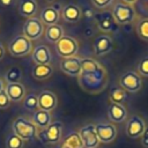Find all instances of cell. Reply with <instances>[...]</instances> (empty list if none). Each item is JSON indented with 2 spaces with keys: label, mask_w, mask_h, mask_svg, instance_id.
I'll return each instance as SVG.
<instances>
[{
  "label": "cell",
  "mask_w": 148,
  "mask_h": 148,
  "mask_svg": "<svg viewBox=\"0 0 148 148\" xmlns=\"http://www.w3.org/2000/svg\"><path fill=\"white\" fill-rule=\"evenodd\" d=\"M79 83L80 87L89 94H98L106 87L108 73L103 66L92 72H82L80 74Z\"/></svg>",
  "instance_id": "1"
},
{
  "label": "cell",
  "mask_w": 148,
  "mask_h": 148,
  "mask_svg": "<svg viewBox=\"0 0 148 148\" xmlns=\"http://www.w3.org/2000/svg\"><path fill=\"white\" fill-rule=\"evenodd\" d=\"M14 134H16L18 138H21L23 141L25 140H34L38 135V128L32 123V120H29L24 117H17L14 119L12 125Z\"/></svg>",
  "instance_id": "2"
},
{
  "label": "cell",
  "mask_w": 148,
  "mask_h": 148,
  "mask_svg": "<svg viewBox=\"0 0 148 148\" xmlns=\"http://www.w3.org/2000/svg\"><path fill=\"white\" fill-rule=\"evenodd\" d=\"M111 14H112L114 21L117 22V24L132 23L136 17L134 7L132 5H127L124 2H117L112 8Z\"/></svg>",
  "instance_id": "3"
},
{
  "label": "cell",
  "mask_w": 148,
  "mask_h": 148,
  "mask_svg": "<svg viewBox=\"0 0 148 148\" xmlns=\"http://www.w3.org/2000/svg\"><path fill=\"white\" fill-rule=\"evenodd\" d=\"M8 51L13 57H27L32 52V43L25 36L17 35L9 42Z\"/></svg>",
  "instance_id": "4"
},
{
  "label": "cell",
  "mask_w": 148,
  "mask_h": 148,
  "mask_svg": "<svg viewBox=\"0 0 148 148\" xmlns=\"http://www.w3.org/2000/svg\"><path fill=\"white\" fill-rule=\"evenodd\" d=\"M39 139L44 143L56 145L61 140L62 136V124L61 121H52L45 130L38 133Z\"/></svg>",
  "instance_id": "5"
},
{
  "label": "cell",
  "mask_w": 148,
  "mask_h": 148,
  "mask_svg": "<svg viewBox=\"0 0 148 148\" xmlns=\"http://www.w3.org/2000/svg\"><path fill=\"white\" fill-rule=\"evenodd\" d=\"M119 84L126 92L134 94V92H138L142 88V79L136 72L127 71L120 76Z\"/></svg>",
  "instance_id": "6"
},
{
  "label": "cell",
  "mask_w": 148,
  "mask_h": 148,
  "mask_svg": "<svg viewBox=\"0 0 148 148\" xmlns=\"http://www.w3.org/2000/svg\"><path fill=\"white\" fill-rule=\"evenodd\" d=\"M79 50V44L75 38L71 36H62V38L56 43V51L61 59L75 57Z\"/></svg>",
  "instance_id": "7"
},
{
  "label": "cell",
  "mask_w": 148,
  "mask_h": 148,
  "mask_svg": "<svg viewBox=\"0 0 148 148\" xmlns=\"http://www.w3.org/2000/svg\"><path fill=\"white\" fill-rule=\"evenodd\" d=\"M45 32L44 23L39 20V17H30L27 18V21L23 24V36H25L28 39L34 40L40 38Z\"/></svg>",
  "instance_id": "8"
},
{
  "label": "cell",
  "mask_w": 148,
  "mask_h": 148,
  "mask_svg": "<svg viewBox=\"0 0 148 148\" xmlns=\"http://www.w3.org/2000/svg\"><path fill=\"white\" fill-rule=\"evenodd\" d=\"M146 127H147V124H146L145 119L138 114H134V116L130 117V119L127 120L126 126H125V132L128 138L138 139V138L142 136Z\"/></svg>",
  "instance_id": "9"
},
{
  "label": "cell",
  "mask_w": 148,
  "mask_h": 148,
  "mask_svg": "<svg viewBox=\"0 0 148 148\" xmlns=\"http://www.w3.org/2000/svg\"><path fill=\"white\" fill-rule=\"evenodd\" d=\"M79 134L82 140L83 148H98L101 142L97 138L94 124H87L82 126L79 131Z\"/></svg>",
  "instance_id": "10"
},
{
  "label": "cell",
  "mask_w": 148,
  "mask_h": 148,
  "mask_svg": "<svg viewBox=\"0 0 148 148\" xmlns=\"http://www.w3.org/2000/svg\"><path fill=\"white\" fill-rule=\"evenodd\" d=\"M95 130L101 143H111L117 138V127L111 123L96 124Z\"/></svg>",
  "instance_id": "11"
},
{
  "label": "cell",
  "mask_w": 148,
  "mask_h": 148,
  "mask_svg": "<svg viewBox=\"0 0 148 148\" xmlns=\"http://www.w3.org/2000/svg\"><path fill=\"white\" fill-rule=\"evenodd\" d=\"M113 47V40L108 34H99L94 42V53L98 57L105 56L111 52Z\"/></svg>",
  "instance_id": "12"
},
{
  "label": "cell",
  "mask_w": 148,
  "mask_h": 148,
  "mask_svg": "<svg viewBox=\"0 0 148 148\" xmlns=\"http://www.w3.org/2000/svg\"><path fill=\"white\" fill-rule=\"evenodd\" d=\"M60 69L69 75V76H76L79 77L82 68H81V59L79 57H69V58H64L60 61Z\"/></svg>",
  "instance_id": "13"
},
{
  "label": "cell",
  "mask_w": 148,
  "mask_h": 148,
  "mask_svg": "<svg viewBox=\"0 0 148 148\" xmlns=\"http://www.w3.org/2000/svg\"><path fill=\"white\" fill-rule=\"evenodd\" d=\"M96 23L101 31L103 32H112L117 30V22L114 21L112 14L110 12H102L96 15Z\"/></svg>",
  "instance_id": "14"
},
{
  "label": "cell",
  "mask_w": 148,
  "mask_h": 148,
  "mask_svg": "<svg viewBox=\"0 0 148 148\" xmlns=\"http://www.w3.org/2000/svg\"><path fill=\"white\" fill-rule=\"evenodd\" d=\"M58 98L54 92L50 90H43L38 94V109L51 112L57 108Z\"/></svg>",
  "instance_id": "15"
},
{
  "label": "cell",
  "mask_w": 148,
  "mask_h": 148,
  "mask_svg": "<svg viewBox=\"0 0 148 148\" xmlns=\"http://www.w3.org/2000/svg\"><path fill=\"white\" fill-rule=\"evenodd\" d=\"M31 58L36 65H49L52 56L46 45H38L31 52Z\"/></svg>",
  "instance_id": "16"
},
{
  "label": "cell",
  "mask_w": 148,
  "mask_h": 148,
  "mask_svg": "<svg viewBox=\"0 0 148 148\" xmlns=\"http://www.w3.org/2000/svg\"><path fill=\"white\" fill-rule=\"evenodd\" d=\"M108 118L112 123H123L127 118V110L124 104L111 103L108 108Z\"/></svg>",
  "instance_id": "17"
},
{
  "label": "cell",
  "mask_w": 148,
  "mask_h": 148,
  "mask_svg": "<svg viewBox=\"0 0 148 148\" xmlns=\"http://www.w3.org/2000/svg\"><path fill=\"white\" fill-rule=\"evenodd\" d=\"M5 91L9 97L10 102H21L25 96V88L22 83H7L5 86Z\"/></svg>",
  "instance_id": "18"
},
{
  "label": "cell",
  "mask_w": 148,
  "mask_h": 148,
  "mask_svg": "<svg viewBox=\"0 0 148 148\" xmlns=\"http://www.w3.org/2000/svg\"><path fill=\"white\" fill-rule=\"evenodd\" d=\"M62 17L68 23H76L82 17V10L77 5L69 3L62 8Z\"/></svg>",
  "instance_id": "19"
},
{
  "label": "cell",
  "mask_w": 148,
  "mask_h": 148,
  "mask_svg": "<svg viewBox=\"0 0 148 148\" xmlns=\"http://www.w3.org/2000/svg\"><path fill=\"white\" fill-rule=\"evenodd\" d=\"M59 10L56 7H45L42 9L39 20L44 23V25H52L57 24L59 21Z\"/></svg>",
  "instance_id": "20"
},
{
  "label": "cell",
  "mask_w": 148,
  "mask_h": 148,
  "mask_svg": "<svg viewBox=\"0 0 148 148\" xmlns=\"http://www.w3.org/2000/svg\"><path fill=\"white\" fill-rule=\"evenodd\" d=\"M32 123L37 126V128L45 130L51 123H52V116L51 112L44 111V110H37L32 114Z\"/></svg>",
  "instance_id": "21"
},
{
  "label": "cell",
  "mask_w": 148,
  "mask_h": 148,
  "mask_svg": "<svg viewBox=\"0 0 148 148\" xmlns=\"http://www.w3.org/2000/svg\"><path fill=\"white\" fill-rule=\"evenodd\" d=\"M38 3L36 0H21L18 3V13L20 15L30 18L34 17L37 13Z\"/></svg>",
  "instance_id": "22"
},
{
  "label": "cell",
  "mask_w": 148,
  "mask_h": 148,
  "mask_svg": "<svg viewBox=\"0 0 148 148\" xmlns=\"http://www.w3.org/2000/svg\"><path fill=\"white\" fill-rule=\"evenodd\" d=\"M45 35V39L49 42V43H52V44H56L57 42H59L62 36H64V29L61 25L59 24H52V25H47L46 27V30L44 32Z\"/></svg>",
  "instance_id": "23"
},
{
  "label": "cell",
  "mask_w": 148,
  "mask_h": 148,
  "mask_svg": "<svg viewBox=\"0 0 148 148\" xmlns=\"http://www.w3.org/2000/svg\"><path fill=\"white\" fill-rule=\"evenodd\" d=\"M53 73V67L49 65H35L32 68V76L36 80H46L49 79Z\"/></svg>",
  "instance_id": "24"
},
{
  "label": "cell",
  "mask_w": 148,
  "mask_h": 148,
  "mask_svg": "<svg viewBox=\"0 0 148 148\" xmlns=\"http://www.w3.org/2000/svg\"><path fill=\"white\" fill-rule=\"evenodd\" d=\"M60 148H83L82 140L80 138L79 132H71L62 141Z\"/></svg>",
  "instance_id": "25"
},
{
  "label": "cell",
  "mask_w": 148,
  "mask_h": 148,
  "mask_svg": "<svg viewBox=\"0 0 148 148\" xmlns=\"http://www.w3.org/2000/svg\"><path fill=\"white\" fill-rule=\"evenodd\" d=\"M109 97L111 103L124 104V102L127 99V92L121 87H113L109 92Z\"/></svg>",
  "instance_id": "26"
},
{
  "label": "cell",
  "mask_w": 148,
  "mask_h": 148,
  "mask_svg": "<svg viewBox=\"0 0 148 148\" xmlns=\"http://www.w3.org/2000/svg\"><path fill=\"white\" fill-rule=\"evenodd\" d=\"M22 103H23V108L25 110L35 112V111L38 110V95L35 94V92L25 94Z\"/></svg>",
  "instance_id": "27"
},
{
  "label": "cell",
  "mask_w": 148,
  "mask_h": 148,
  "mask_svg": "<svg viewBox=\"0 0 148 148\" xmlns=\"http://www.w3.org/2000/svg\"><path fill=\"white\" fill-rule=\"evenodd\" d=\"M21 79H22V71L16 66L7 69L5 74V80L7 83H18Z\"/></svg>",
  "instance_id": "28"
},
{
  "label": "cell",
  "mask_w": 148,
  "mask_h": 148,
  "mask_svg": "<svg viewBox=\"0 0 148 148\" xmlns=\"http://www.w3.org/2000/svg\"><path fill=\"white\" fill-rule=\"evenodd\" d=\"M135 30L140 39L148 42V18H141L138 22Z\"/></svg>",
  "instance_id": "29"
},
{
  "label": "cell",
  "mask_w": 148,
  "mask_h": 148,
  "mask_svg": "<svg viewBox=\"0 0 148 148\" xmlns=\"http://www.w3.org/2000/svg\"><path fill=\"white\" fill-rule=\"evenodd\" d=\"M5 145H6V148H23L24 141L21 138H18L16 134L12 133L7 135Z\"/></svg>",
  "instance_id": "30"
},
{
  "label": "cell",
  "mask_w": 148,
  "mask_h": 148,
  "mask_svg": "<svg viewBox=\"0 0 148 148\" xmlns=\"http://www.w3.org/2000/svg\"><path fill=\"white\" fill-rule=\"evenodd\" d=\"M136 15L141 18H148V0H138L133 5Z\"/></svg>",
  "instance_id": "31"
},
{
  "label": "cell",
  "mask_w": 148,
  "mask_h": 148,
  "mask_svg": "<svg viewBox=\"0 0 148 148\" xmlns=\"http://www.w3.org/2000/svg\"><path fill=\"white\" fill-rule=\"evenodd\" d=\"M102 65H99L96 60L91 59V58H84V59H81V68H82V72H92V71H96L101 67ZM81 72V73H82Z\"/></svg>",
  "instance_id": "32"
},
{
  "label": "cell",
  "mask_w": 148,
  "mask_h": 148,
  "mask_svg": "<svg viewBox=\"0 0 148 148\" xmlns=\"http://www.w3.org/2000/svg\"><path fill=\"white\" fill-rule=\"evenodd\" d=\"M138 74L148 77V56H145L138 64Z\"/></svg>",
  "instance_id": "33"
},
{
  "label": "cell",
  "mask_w": 148,
  "mask_h": 148,
  "mask_svg": "<svg viewBox=\"0 0 148 148\" xmlns=\"http://www.w3.org/2000/svg\"><path fill=\"white\" fill-rule=\"evenodd\" d=\"M10 103H12V102H10L9 97L7 96L6 91H5V90L1 91V92H0V110H5V109L9 108Z\"/></svg>",
  "instance_id": "34"
},
{
  "label": "cell",
  "mask_w": 148,
  "mask_h": 148,
  "mask_svg": "<svg viewBox=\"0 0 148 148\" xmlns=\"http://www.w3.org/2000/svg\"><path fill=\"white\" fill-rule=\"evenodd\" d=\"M92 5L98 9H105L110 7L113 2V0H91Z\"/></svg>",
  "instance_id": "35"
},
{
  "label": "cell",
  "mask_w": 148,
  "mask_h": 148,
  "mask_svg": "<svg viewBox=\"0 0 148 148\" xmlns=\"http://www.w3.org/2000/svg\"><path fill=\"white\" fill-rule=\"evenodd\" d=\"M141 145L143 147L148 148V125H147V127H146V130H145V132L141 136Z\"/></svg>",
  "instance_id": "36"
},
{
  "label": "cell",
  "mask_w": 148,
  "mask_h": 148,
  "mask_svg": "<svg viewBox=\"0 0 148 148\" xmlns=\"http://www.w3.org/2000/svg\"><path fill=\"white\" fill-rule=\"evenodd\" d=\"M83 15L86 16V17H88V18H90V17H92V15H94V13L90 10V9H87L84 13H83Z\"/></svg>",
  "instance_id": "37"
},
{
  "label": "cell",
  "mask_w": 148,
  "mask_h": 148,
  "mask_svg": "<svg viewBox=\"0 0 148 148\" xmlns=\"http://www.w3.org/2000/svg\"><path fill=\"white\" fill-rule=\"evenodd\" d=\"M0 2H1L3 6H9V5H12L13 0H0Z\"/></svg>",
  "instance_id": "38"
},
{
  "label": "cell",
  "mask_w": 148,
  "mask_h": 148,
  "mask_svg": "<svg viewBox=\"0 0 148 148\" xmlns=\"http://www.w3.org/2000/svg\"><path fill=\"white\" fill-rule=\"evenodd\" d=\"M3 54H5V50H3V46H2V44L0 42V60L3 58Z\"/></svg>",
  "instance_id": "39"
},
{
  "label": "cell",
  "mask_w": 148,
  "mask_h": 148,
  "mask_svg": "<svg viewBox=\"0 0 148 148\" xmlns=\"http://www.w3.org/2000/svg\"><path fill=\"white\" fill-rule=\"evenodd\" d=\"M136 1H138V0H123V2H124V3H127V5H132V6H133V5H134Z\"/></svg>",
  "instance_id": "40"
},
{
  "label": "cell",
  "mask_w": 148,
  "mask_h": 148,
  "mask_svg": "<svg viewBox=\"0 0 148 148\" xmlns=\"http://www.w3.org/2000/svg\"><path fill=\"white\" fill-rule=\"evenodd\" d=\"M3 90H5V82L0 79V92H1V91H3Z\"/></svg>",
  "instance_id": "41"
},
{
  "label": "cell",
  "mask_w": 148,
  "mask_h": 148,
  "mask_svg": "<svg viewBox=\"0 0 148 148\" xmlns=\"http://www.w3.org/2000/svg\"><path fill=\"white\" fill-rule=\"evenodd\" d=\"M46 1H53V0H46Z\"/></svg>",
  "instance_id": "42"
}]
</instances>
